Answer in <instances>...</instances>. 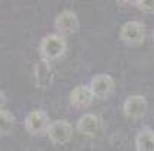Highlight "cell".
Listing matches in <instances>:
<instances>
[{
	"instance_id": "obj_10",
	"label": "cell",
	"mask_w": 154,
	"mask_h": 151,
	"mask_svg": "<svg viewBox=\"0 0 154 151\" xmlns=\"http://www.w3.org/2000/svg\"><path fill=\"white\" fill-rule=\"evenodd\" d=\"M100 119L93 113H86L77 121V131L83 135L93 137L100 131Z\"/></svg>"
},
{
	"instance_id": "obj_14",
	"label": "cell",
	"mask_w": 154,
	"mask_h": 151,
	"mask_svg": "<svg viewBox=\"0 0 154 151\" xmlns=\"http://www.w3.org/2000/svg\"><path fill=\"white\" fill-rule=\"evenodd\" d=\"M153 41H154V31H153Z\"/></svg>"
},
{
	"instance_id": "obj_7",
	"label": "cell",
	"mask_w": 154,
	"mask_h": 151,
	"mask_svg": "<svg viewBox=\"0 0 154 151\" xmlns=\"http://www.w3.org/2000/svg\"><path fill=\"white\" fill-rule=\"evenodd\" d=\"M34 79H35V86L39 89H48L54 82V70H52L51 64L45 60H41L36 63L34 70Z\"/></svg>"
},
{
	"instance_id": "obj_9",
	"label": "cell",
	"mask_w": 154,
	"mask_h": 151,
	"mask_svg": "<svg viewBox=\"0 0 154 151\" xmlns=\"http://www.w3.org/2000/svg\"><path fill=\"white\" fill-rule=\"evenodd\" d=\"M94 99V94L92 92V87L87 84H80L71 92L70 94V103L74 108H87L92 105Z\"/></svg>"
},
{
	"instance_id": "obj_11",
	"label": "cell",
	"mask_w": 154,
	"mask_h": 151,
	"mask_svg": "<svg viewBox=\"0 0 154 151\" xmlns=\"http://www.w3.org/2000/svg\"><path fill=\"white\" fill-rule=\"evenodd\" d=\"M137 151H154V132L151 129H141L135 138Z\"/></svg>"
},
{
	"instance_id": "obj_12",
	"label": "cell",
	"mask_w": 154,
	"mask_h": 151,
	"mask_svg": "<svg viewBox=\"0 0 154 151\" xmlns=\"http://www.w3.org/2000/svg\"><path fill=\"white\" fill-rule=\"evenodd\" d=\"M15 128V116L9 110L2 109L0 112V132L2 135H9Z\"/></svg>"
},
{
	"instance_id": "obj_13",
	"label": "cell",
	"mask_w": 154,
	"mask_h": 151,
	"mask_svg": "<svg viewBox=\"0 0 154 151\" xmlns=\"http://www.w3.org/2000/svg\"><path fill=\"white\" fill-rule=\"evenodd\" d=\"M134 6H137L141 12L144 13H154V0H140V2H132Z\"/></svg>"
},
{
	"instance_id": "obj_1",
	"label": "cell",
	"mask_w": 154,
	"mask_h": 151,
	"mask_svg": "<svg viewBox=\"0 0 154 151\" xmlns=\"http://www.w3.org/2000/svg\"><path fill=\"white\" fill-rule=\"evenodd\" d=\"M66 50H67V42L64 39V36L57 34L47 35L41 41V44H39L41 60H45L48 63L63 57V54L66 52Z\"/></svg>"
},
{
	"instance_id": "obj_2",
	"label": "cell",
	"mask_w": 154,
	"mask_h": 151,
	"mask_svg": "<svg viewBox=\"0 0 154 151\" xmlns=\"http://www.w3.org/2000/svg\"><path fill=\"white\" fill-rule=\"evenodd\" d=\"M119 36L127 45H141L146 39V26L143 22L129 20L122 25Z\"/></svg>"
},
{
	"instance_id": "obj_3",
	"label": "cell",
	"mask_w": 154,
	"mask_h": 151,
	"mask_svg": "<svg viewBox=\"0 0 154 151\" xmlns=\"http://www.w3.org/2000/svg\"><path fill=\"white\" fill-rule=\"evenodd\" d=\"M50 119L47 116V113L41 109L31 110L25 118V129L31 135H42L48 132L50 128Z\"/></svg>"
},
{
	"instance_id": "obj_4",
	"label": "cell",
	"mask_w": 154,
	"mask_h": 151,
	"mask_svg": "<svg viewBox=\"0 0 154 151\" xmlns=\"http://www.w3.org/2000/svg\"><path fill=\"white\" fill-rule=\"evenodd\" d=\"M48 138L52 144H57V145H63V144L69 143L71 140V135H73V126L70 125L67 121H54L51 122V125L48 128Z\"/></svg>"
},
{
	"instance_id": "obj_8",
	"label": "cell",
	"mask_w": 154,
	"mask_h": 151,
	"mask_svg": "<svg viewBox=\"0 0 154 151\" xmlns=\"http://www.w3.org/2000/svg\"><path fill=\"white\" fill-rule=\"evenodd\" d=\"M147 112V99L144 96H129L124 102V113L131 119H140Z\"/></svg>"
},
{
	"instance_id": "obj_5",
	"label": "cell",
	"mask_w": 154,
	"mask_h": 151,
	"mask_svg": "<svg viewBox=\"0 0 154 151\" xmlns=\"http://www.w3.org/2000/svg\"><path fill=\"white\" fill-rule=\"evenodd\" d=\"M54 26H55V29L58 31V34L61 36L76 34L77 31H79V19H77V15L73 10H63L60 15L55 17Z\"/></svg>"
},
{
	"instance_id": "obj_6",
	"label": "cell",
	"mask_w": 154,
	"mask_h": 151,
	"mask_svg": "<svg viewBox=\"0 0 154 151\" xmlns=\"http://www.w3.org/2000/svg\"><path fill=\"white\" fill-rule=\"evenodd\" d=\"M90 87H92L94 97L105 99L113 92L115 82L109 74H96L93 76V79L90 82Z\"/></svg>"
}]
</instances>
